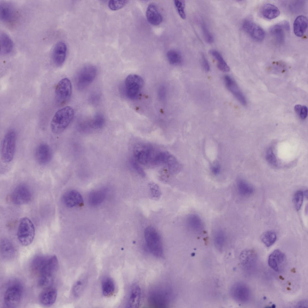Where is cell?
Wrapping results in <instances>:
<instances>
[{"instance_id": "cell-10", "label": "cell", "mask_w": 308, "mask_h": 308, "mask_svg": "<svg viewBox=\"0 0 308 308\" xmlns=\"http://www.w3.org/2000/svg\"><path fill=\"white\" fill-rule=\"evenodd\" d=\"M143 84V80L140 76L134 74L128 75L125 82L126 92L128 97L131 99L136 98Z\"/></svg>"}, {"instance_id": "cell-7", "label": "cell", "mask_w": 308, "mask_h": 308, "mask_svg": "<svg viewBox=\"0 0 308 308\" xmlns=\"http://www.w3.org/2000/svg\"><path fill=\"white\" fill-rule=\"evenodd\" d=\"M17 235L18 241L23 246L29 245L33 241L35 235V227L28 218L24 217L20 220Z\"/></svg>"}, {"instance_id": "cell-51", "label": "cell", "mask_w": 308, "mask_h": 308, "mask_svg": "<svg viewBox=\"0 0 308 308\" xmlns=\"http://www.w3.org/2000/svg\"><path fill=\"white\" fill-rule=\"evenodd\" d=\"M211 171L212 173L215 175L219 173L220 171V168L219 165L217 164L213 165L211 168Z\"/></svg>"}, {"instance_id": "cell-1", "label": "cell", "mask_w": 308, "mask_h": 308, "mask_svg": "<svg viewBox=\"0 0 308 308\" xmlns=\"http://www.w3.org/2000/svg\"><path fill=\"white\" fill-rule=\"evenodd\" d=\"M74 114L73 109L69 106L58 110L54 115L51 123L52 132L58 134L63 132L71 123Z\"/></svg>"}, {"instance_id": "cell-16", "label": "cell", "mask_w": 308, "mask_h": 308, "mask_svg": "<svg viewBox=\"0 0 308 308\" xmlns=\"http://www.w3.org/2000/svg\"><path fill=\"white\" fill-rule=\"evenodd\" d=\"M57 295L56 289L52 286L44 288L40 293L38 299L40 303L43 306H49L55 302Z\"/></svg>"}, {"instance_id": "cell-19", "label": "cell", "mask_w": 308, "mask_h": 308, "mask_svg": "<svg viewBox=\"0 0 308 308\" xmlns=\"http://www.w3.org/2000/svg\"><path fill=\"white\" fill-rule=\"evenodd\" d=\"M62 201L66 206L72 208L82 205L83 199L81 195L75 190L66 192L63 196Z\"/></svg>"}, {"instance_id": "cell-14", "label": "cell", "mask_w": 308, "mask_h": 308, "mask_svg": "<svg viewBox=\"0 0 308 308\" xmlns=\"http://www.w3.org/2000/svg\"><path fill=\"white\" fill-rule=\"evenodd\" d=\"M36 161L39 164L44 165L50 161L52 153L49 146L45 143H42L37 147L35 153Z\"/></svg>"}, {"instance_id": "cell-18", "label": "cell", "mask_w": 308, "mask_h": 308, "mask_svg": "<svg viewBox=\"0 0 308 308\" xmlns=\"http://www.w3.org/2000/svg\"><path fill=\"white\" fill-rule=\"evenodd\" d=\"M67 48L65 43L59 42L55 45L53 50L52 58L54 63L57 66H61L66 57Z\"/></svg>"}, {"instance_id": "cell-30", "label": "cell", "mask_w": 308, "mask_h": 308, "mask_svg": "<svg viewBox=\"0 0 308 308\" xmlns=\"http://www.w3.org/2000/svg\"><path fill=\"white\" fill-rule=\"evenodd\" d=\"M237 187L239 194L244 196L252 195L254 191L253 187L245 180L240 179L237 182Z\"/></svg>"}, {"instance_id": "cell-27", "label": "cell", "mask_w": 308, "mask_h": 308, "mask_svg": "<svg viewBox=\"0 0 308 308\" xmlns=\"http://www.w3.org/2000/svg\"><path fill=\"white\" fill-rule=\"evenodd\" d=\"M0 53L2 54L10 53L13 50L14 44L9 36L4 32L1 33L0 37Z\"/></svg>"}, {"instance_id": "cell-45", "label": "cell", "mask_w": 308, "mask_h": 308, "mask_svg": "<svg viewBox=\"0 0 308 308\" xmlns=\"http://www.w3.org/2000/svg\"><path fill=\"white\" fill-rule=\"evenodd\" d=\"M266 158L267 161L269 163L273 166L277 165L278 164L277 159L274 153L273 149L271 147L269 148L267 150Z\"/></svg>"}, {"instance_id": "cell-28", "label": "cell", "mask_w": 308, "mask_h": 308, "mask_svg": "<svg viewBox=\"0 0 308 308\" xmlns=\"http://www.w3.org/2000/svg\"><path fill=\"white\" fill-rule=\"evenodd\" d=\"M261 13L263 16L268 19H272L280 14L279 9L275 5L270 3L264 5L261 8Z\"/></svg>"}, {"instance_id": "cell-22", "label": "cell", "mask_w": 308, "mask_h": 308, "mask_svg": "<svg viewBox=\"0 0 308 308\" xmlns=\"http://www.w3.org/2000/svg\"><path fill=\"white\" fill-rule=\"evenodd\" d=\"M15 16V10L11 5L7 2H0V17L2 21L6 23L12 22Z\"/></svg>"}, {"instance_id": "cell-40", "label": "cell", "mask_w": 308, "mask_h": 308, "mask_svg": "<svg viewBox=\"0 0 308 308\" xmlns=\"http://www.w3.org/2000/svg\"><path fill=\"white\" fill-rule=\"evenodd\" d=\"M303 198V192L301 190L297 191L294 194L293 203L295 209L297 211H299L302 205Z\"/></svg>"}, {"instance_id": "cell-26", "label": "cell", "mask_w": 308, "mask_h": 308, "mask_svg": "<svg viewBox=\"0 0 308 308\" xmlns=\"http://www.w3.org/2000/svg\"><path fill=\"white\" fill-rule=\"evenodd\" d=\"M307 18L303 15L298 16L294 21L293 29L294 34L297 37L302 36L305 33L307 27Z\"/></svg>"}, {"instance_id": "cell-8", "label": "cell", "mask_w": 308, "mask_h": 308, "mask_svg": "<svg viewBox=\"0 0 308 308\" xmlns=\"http://www.w3.org/2000/svg\"><path fill=\"white\" fill-rule=\"evenodd\" d=\"M72 93L70 80L67 78L61 79L57 83L55 90V99L57 104L63 106L70 99Z\"/></svg>"}, {"instance_id": "cell-49", "label": "cell", "mask_w": 308, "mask_h": 308, "mask_svg": "<svg viewBox=\"0 0 308 308\" xmlns=\"http://www.w3.org/2000/svg\"><path fill=\"white\" fill-rule=\"evenodd\" d=\"M308 109L306 106H302L299 114V116L300 118L302 119H304L306 118L307 116Z\"/></svg>"}, {"instance_id": "cell-11", "label": "cell", "mask_w": 308, "mask_h": 308, "mask_svg": "<svg viewBox=\"0 0 308 308\" xmlns=\"http://www.w3.org/2000/svg\"><path fill=\"white\" fill-rule=\"evenodd\" d=\"M230 293L234 300L241 303L248 302L251 298L249 287L246 284L242 282L234 283L230 288Z\"/></svg>"}, {"instance_id": "cell-6", "label": "cell", "mask_w": 308, "mask_h": 308, "mask_svg": "<svg viewBox=\"0 0 308 308\" xmlns=\"http://www.w3.org/2000/svg\"><path fill=\"white\" fill-rule=\"evenodd\" d=\"M97 73V68L93 65H86L82 67L75 78V85L78 89L82 91L86 88L94 80Z\"/></svg>"}, {"instance_id": "cell-43", "label": "cell", "mask_w": 308, "mask_h": 308, "mask_svg": "<svg viewBox=\"0 0 308 308\" xmlns=\"http://www.w3.org/2000/svg\"><path fill=\"white\" fill-rule=\"evenodd\" d=\"M174 5L180 17L183 19L186 18L185 11V3L184 1L175 0L174 1Z\"/></svg>"}, {"instance_id": "cell-4", "label": "cell", "mask_w": 308, "mask_h": 308, "mask_svg": "<svg viewBox=\"0 0 308 308\" xmlns=\"http://www.w3.org/2000/svg\"><path fill=\"white\" fill-rule=\"evenodd\" d=\"M16 139V132L11 130L6 133L2 139L1 146V156L2 161L5 163H10L14 158Z\"/></svg>"}, {"instance_id": "cell-25", "label": "cell", "mask_w": 308, "mask_h": 308, "mask_svg": "<svg viewBox=\"0 0 308 308\" xmlns=\"http://www.w3.org/2000/svg\"><path fill=\"white\" fill-rule=\"evenodd\" d=\"M1 254L4 258L11 259L13 258L15 254V250L14 245L8 239H4L0 242Z\"/></svg>"}, {"instance_id": "cell-9", "label": "cell", "mask_w": 308, "mask_h": 308, "mask_svg": "<svg viewBox=\"0 0 308 308\" xmlns=\"http://www.w3.org/2000/svg\"><path fill=\"white\" fill-rule=\"evenodd\" d=\"M158 152L155 153L152 148L149 146L139 145L134 149V157L136 161L141 164L154 165L155 158Z\"/></svg>"}, {"instance_id": "cell-12", "label": "cell", "mask_w": 308, "mask_h": 308, "mask_svg": "<svg viewBox=\"0 0 308 308\" xmlns=\"http://www.w3.org/2000/svg\"><path fill=\"white\" fill-rule=\"evenodd\" d=\"M32 198L31 192L26 185L20 184L14 190L11 195L12 202L17 205H22L29 202Z\"/></svg>"}, {"instance_id": "cell-47", "label": "cell", "mask_w": 308, "mask_h": 308, "mask_svg": "<svg viewBox=\"0 0 308 308\" xmlns=\"http://www.w3.org/2000/svg\"><path fill=\"white\" fill-rule=\"evenodd\" d=\"M131 164L134 169L139 175L142 177L146 176V173L144 170L138 164L136 161L133 160L131 161Z\"/></svg>"}, {"instance_id": "cell-2", "label": "cell", "mask_w": 308, "mask_h": 308, "mask_svg": "<svg viewBox=\"0 0 308 308\" xmlns=\"http://www.w3.org/2000/svg\"><path fill=\"white\" fill-rule=\"evenodd\" d=\"M58 266V260L56 255L48 257L38 275V284L40 287L44 288L51 286Z\"/></svg>"}, {"instance_id": "cell-33", "label": "cell", "mask_w": 308, "mask_h": 308, "mask_svg": "<svg viewBox=\"0 0 308 308\" xmlns=\"http://www.w3.org/2000/svg\"><path fill=\"white\" fill-rule=\"evenodd\" d=\"M48 257L43 255L35 257L31 262V267L32 271L38 275Z\"/></svg>"}, {"instance_id": "cell-20", "label": "cell", "mask_w": 308, "mask_h": 308, "mask_svg": "<svg viewBox=\"0 0 308 308\" xmlns=\"http://www.w3.org/2000/svg\"><path fill=\"white\" fill-rule=\"evenodd\" d=\"M240 262L245 269H251L254 266L257 260V256L255 251L252 249H246L241 253Z\"/></svg>"}, {"instance_id": "cell-36", "label": "cell", "mask_w": 308, "mask_h": 308, "mask_svg": "<svg viewBox=\"0 0 308 308\" xmlns=\"http://www.w3.org/2000/svg\"><path fill=\"white\" fill-rule=\"evenodd\" d=\"M106 195L104 190H99L93 192L89 196L90 203L93 205H96L101 203L104 199Z\"/></svg>"}, {"instance_id": "cell-42", "label": "cell", "mask_w": 308, "mask_h": 308, "mask_svg": "<svg viewBox=\"0 0 308 308\" xmlns=\"http://www.w3.org/2000/svg\"><path fill=\"white\" fill-rule=\"evenodd\" d=\"M127 0H110L108 3L109 8L112 11H116L124 7L128 3Z\"/></svg>"}, {"instance_id": "cell-31", "label": "cell", "mask_w": 308, "mask_h": 308, "mask_svg": "<svg viewBox=\"0 0 308 308\" xmlns=\"http://www.w3.org/2000/svg\"><path fill=\"white\" fill-rule=\"evenodd\" d=\"M102 290L103 294L105 296H109L114 293L115 285L113 280L109 277L104 278L101 283Z\"/></svg>"}, {"instance_id": "cell-48", "label": "cell", "mask_w": 308, "mask_h": 308, "mask_svg": "<svg viewBox=\"0 0 308 308\" xmlns=\"http://www.w3.org/2000/svg\"><path fill=\"white\" fill-rule=\"evenodd\" d=\"M202 67L204 70L206 72H208L210 70V66L204 54L202 55Z\"/></svg>"}, {"instance_id": "cell-13", "label": "cell", "mask_w": 308, "mask_h": 308, "mask_svg": "<svg viewBox=\"0 0 308 308\" xmlns=\"http://www.w3.org/2000/svg\"><path fill=\"white\" fill-rule=\"evenodd\" d=\"M243 30L253 40L260 42L263 40L265 33L263 29L252 21L246 20L242 24Z\"/></svg>"}, {"instance_id": "cell-17", "label": "cell", "mask_w": 308, "mask_h": 308, "mask_svg": "<svg viewBox=\"0 0 308 308\" xmlns=\"http://www.w3.org/2000/svg\"><path fill=\"white\" fill-rule=\"evenodd\" d=\"M224 80L226 88L242 105L246 104L247 101L244 95L236 82L229 76L226 75Z\"/></svg>"}, {"instance_id": "cell-3", "label": "cell", "mask_w": 308, "mask_h": 308, "mask_svg": "<svg viewBox=\"0 0 308 308\" xmlns=\"http://www.w3.org/2000/svg\"><path fill=\"white\" fill-rule=\"evenodd\" d=\"M146 244L149 252L153 256L161 257L163 256V247L161 236L153 227L149 226L144 232Z\"/></svg>"}, {"instance_id": "cell-15", "label": "cell", "mask_w": 308, "mask_h": 308, "mask_svg": "<svg viewBox=\"0 0 308 308\" xmlns=\"http://www.w3.org/2000/svg\"><path fill=\"white\" fill-rule=\"evenodd\" d=\"M286 261L285 254L279 249L274 250L268 259L269 266L276 272L280 271L284 267Z\"/></svg>"}, {"instance_id": "cell-37", "label": "cell", "mask_w": 308, "mask_h": 308, "mask_svg": "<svg viewBox=\"0 0 308 308\" xmlns=\"http://www.w3.org/2000/svg\"><path fill=\"white\" fill-rule=\"evenodd\" d=\"M167 57L169 63L172 65L180 64L182 61V57L181 54L177 51L173 50L168 51Z\"/></svg>"}, {"instance_id": "cell-38", "label": "cell", "mask_w": 308, "mask_h": 308, "mask_svg": "<svg viewBox=\"0 0 308 308\" xmlns=\"http://www.w3.org/2000/svg\"><path fill=\"white\" fill-rule=\"evenodd\" d=\"M276 233L272 231H267L262 235L261 239L262 242L267 247L272 245L276 239Z\"/></svg>"}, {"instance_id": "cell-35", "label": "cell", "mask_w": 308, "mask_h": 308, "mask_svg": "<svg viewBox=\"0 0 308 308\" xmlns=\"http://www.w3.org/2000/svg\"><path fill=\"white\" fill-rule=\"evenodd\" d=\"M214 240L216 248L218 250H222L226 242V236L222 230L217 231L214 234Z\"/></svg>"}, {"instance_id": "cell-5", "label": "cell", "mask_w": 308, "mask_h": 308, "mask_svg": "<svg viewBox=\"0 0 308 308\" xmlns=\"http://www.w3.org/2000/svg\"><path fill=\"white\" fill-rule=\"evenodd\" d=\"M23 288L19 282H15L9 285L4 294L3 303L5 307H17L20 303L23 295Z\"/></svg>"}, {"instance_id": "cell-23", "label": "cell", "mask_w": 308, "mask_h": 308, "mask_svg": "<svg viewBox=\"0 0 308 308\" xmlns=\"http://www.w3.org/2000/svg\"><path fill=\"white\" fill-rule=\"evenodd\" d=\"M146 15L148 22L153 25H158L162 21L161 15L157 7L154 4H151L149 5L146 9Z\"/></svg>"}, {"instance_id": "cell-50", "label": "cell", "mask_w": 308, "mask_h": 308, "mask_svg": "<svg viewBox=\"0 0 308 308\" xmlns=\"http://www.w3.org/2000/svg\"><path fill=\"white\" fill-rule=\"evenodd\" d=\"M308 302L307 300H304L298 301L296 305V307H308Z\"/></svg>"}, {"instance_id": "cell-34", "label": "cell", "mask_w": 308, "mask_h": 308, "mask_svg": "<svg viewBox=\"0 0 308 308\" xmlns=\"http://www.w3.org/2000/svg\"><path fill=\"white\" fill-rule=\"evenodd\" d=\"M283 26L280 24L275 25L271 27L270 32L279 43H283L285 38Z\"/></svg>"}, {"instance_id": "cell-39", "label": "cell", "mask_w": 308, "mask_h": 308, "mask_svg": "<svg viewBox=\"0 0 308 308\" xmlns=\"http://www.w3.org/2000/svg\"><path fill=\"white\" fill-rule=\"evenodd\" d=\"M200 24L205 40L208 43H212L214 41L213 36L202 20H200Z\"/></svg>"}, {"instance_id": "cell-52", "label": "cell", "mask_w": 308, "mask_h": 308, "mask_svg": "<svg viewBox=\"0 0 308 308\" xmlns=\"http://www.w3.org/2000/svg\"><path fill=\"white\" fill-rule=\"evenodd\" d=\"M302 106L300 105L297 104L295 105L294 107V110L299 115Z\"/></svg>"}, {"instance_id": "cell-24", "label": "cell", "mask_w": 308, "mask_h": 308, "mask_svg": "<svg viewBox=\"0 0 308 308\" xmlns=\"http://www.w3.org/2000/svg\"><path fill=\"white\" fill-rule=\"evenodd\" d=\"M141 297V292L140 287L136 284H133L129 294L128 303V307H139L140 305Z\"/></svg>"}, {"instance_id": "cell-29", "label": "cell", "mask_w": 308, "mask_h": 308, "mask_svg": "<svg viewBox=\"0 0 308 308\" xmlns=\"http://www.w3.org/2000/svg\"><path fill=\"white\" fill-rule=\"evenodd\" d=\"M186 223L189 228L193 231L198 232L202 229V220L197 214H192L189 215L186 219Z\"/></svg>"}, {"instance_id": "cell-32", "label": "cell", "mask_w": 308, "mask_h": 308, "mask_svg": "<svg viewBox=\"0 0 308 308\" xmlns=\"http://www.w3.org/2000/svg\"><path fill=\"white\" fill-rule=\"evenodd\" d=\"M209 53L217 61V67L219 69L225 72L229 71V67L218 51L212 49L210 51Z\"/></svg>"}, {"instance_id": "cell-44", "label": "cell", "mask_w": 308, "mask_h": 308, "mask_svg": "<svg viewBox=\"0 0 308 308\" xmlns=\"http://www.w3.org/2000/svg\"><path fill=\"white\" fill-rule=\"evenodd\" d=\"M148 186L152 198L156 199H159L161 193L159 186L155 183L151 182L149 183Z\"/></svg>"}, {"instance_id": "cell-46", "label": "cell", "mask_w": 308, "mask_h": 308, "mask_svg": "<svg viewBox=\"0 0 308 308\" xmlns=\"http://www.w3.org/2000/svg\"><path fill=\"white\" fill-rule=\"evenodd\" d=\"M84 286V283L83 281L77 282L73 287V292L74 295L76 297L80 295L83 290Z\"/></svg>"}, {"instance_id": "cell-21", "label": "cell", "mask_w": 308, "mask_h": 308, "mask_svg": "<svg viewBox=\"0 0 308 308\" xmlns=\"http://www.w3.org/2000/svg\"><path fill=\"white\" fill-rule=\"evenodd\" d=\"M168 296L164 291H153L150 296L151 305L156 307H164L168 302Z\"/></svg>"}, {"instance_id": "cell-41", "label": "cell", "mask_w": 308, "mask_h": 308, "mask_svg": "<svg viewBox=\"0 0 308 308\" xmlns=\"http://www.w3.org/2000/svg\"><path fill=\"white\" fill-rule=\"evenodd\" d=\"M105 122L104 117L103 115L98 113L94 117L91 122V125L94 128H99L102 127Z\"/></svg>"}]
</instances>
